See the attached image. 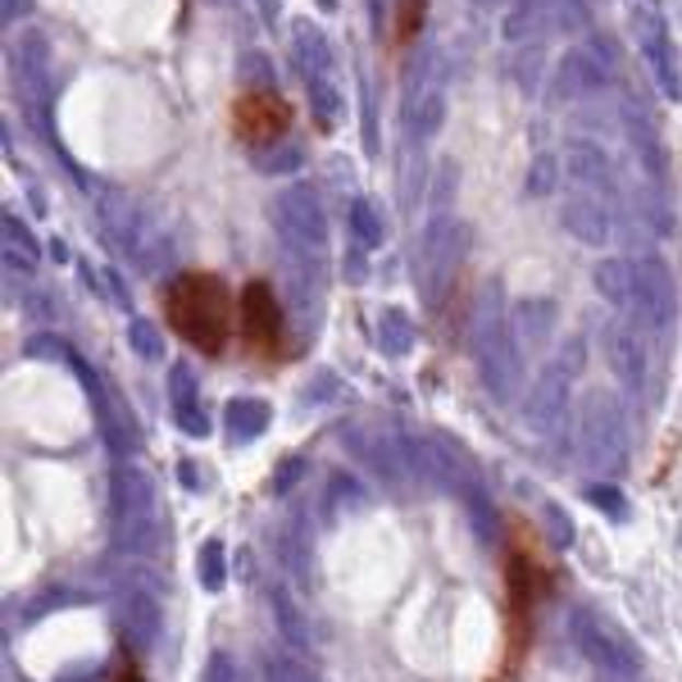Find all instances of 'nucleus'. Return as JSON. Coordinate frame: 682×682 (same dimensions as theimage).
Here are the masks:
<instances>
[{
	"instance_id": "f257e3e1",
	"label": "nucleus",
	"mask_w": 682,
	"mask_h": 682,
	"mask_svg": "<svg viewBox=\"0 0 682 682\" xmlns=\"http://www.w3.org/2000/svg\"><path fill=\"white\" fill-rule=\"evenodd\" d=\"M164 319L192 351L224 355L228 341H232L237 305H232V292L219 273L187 269V273H178L164 292Z\"/></svg>"
},
{
	"instance_id": "f03ea898",
	"label": "nucleus",
	"mask_w": 682,
	"mask_h": 682,
	"mask_svg": "<svg viewBox=\"0 0 682 682\" xmlns=\"http://www.w3.org/2000/svg\"><path fill=\"white\" fill-rule=\"evenodd\" d=\"M237 328L251 341V351L264 360H283L287 355V319L283 305H277L269 283H246L237 296Z\"/></svg>"
},
{
	"instance_id": "7ed1b4c3",
	"label": "nucleus",
	"mask_w": 682,
	"mask_h": 682,
	"mask_svg": "<svg viewBox=\"0 0 682 682\" xmlns=\"http://www.w3.org/2000/svg\"><path fill=\"white\" fill-rule=\"evenodd\" d=\"M573 633H578L582 656L592 660L596 669H605V673H624V678L641 673V650H637V641H633L624 628H618V624H610L605 614H596V610H578V614H573Z\"/></svg>"
},
{
	"instance_id": "20e7f679",
	"label": "nucleus",
	"mask_w": 682,
	"mask_h": 682,
	"mask_svg": "<svg viewBox=\"0 0 682 682\" xmlns=\"http://www.w3.org/2000/svg\"><path fill=\"white\" fill-rule=\"evenodd\" d=\"M292 118V101L277 91H241L232 101V133L246 146H273L277 137H287Z\"/></svg>"
},
{
	"instance_id": "39448f33",
	"label": "nucleus",
	"mask_w": 682,
	"mask_h": 682,
	"mask_svg": "<svg viewBox=\"0 0 682 682\" xmlns=\"http://www.w3.org/2000/svg\"><path fill=\"white\" fill-rule=\"evenodd\" d=\"M582 455L601 474L624 469V419H618L610 396H596L582 414Z\"/></svg>"
},
{
	"instance_id": "423d86ee",
	"label": "nucleus",
	"mask_w": 682,
	"mask_h": 682,
	"mask_svg": "<svg viewBox=\"0 0 682 682\" xmlns=\"http://www.w3.org/2000/svg\"><path fill=\"white\" fill-rule=\"evenodd\" d=\"M423 14H428V0H396V23H391V46L396 50L414 46L419 27H423Z\"/></svg>"
},
{
	"instance_id": "0eeeda50",
	"label": "nucleus",
	"mask_w": 682,
	"mask_h": 682,
	"mask_svg": "<svg viewBox=\"0 0 682 682\" xmlns=\"http://www.w3.org/2000/svg\"><path fill=\"white\" fill-rule=\"evenodd\" d=\"M237 432H255V428H264V410H251V406H237Z\"/></svg>"
},
{
	"instance_id": "6e6552de",
	"label": "nucleus",
	"mask_w": 682,
	"mask_h": 682,
	"mask_svg": "<svg viewBox=\"0 0 682 682\" xmlns=\"http://www.w3.org/2000/svg\"><path fill=\"white\" fill-rule=\"evenodd\" d=\"M205 582H209V587H219V546H209V550H205Z\"/></svg>"
},
{
	"instance_id": "1a4fd4ad",
	"label": "nucleus",
	"mask_w": 682,
	"mask_h": 682,
	"mask_svg": "<svg viewBox=\"0 0 682 682\" xmlns=\"http://www.w3.org/2000/svg\"><path fill=\"white\" fill-rule=\"evenodd\" d=\"M550 537H555V546H569V523H565V514H550Z\"/></svg>"
},
{
	"instance_id": "9d476101",
	"label": "nucleus",
	"mask_w": 682,
	"mask_h": 682,
	"mask_svg": "<svg viewBox=\"0 0 682 682\" xmlns=\"http://www.w3.org/2000/svg\"><path fill=\"white\" fill-rule=\"evenodd\" d=\"M209 682H241V678H237V669L228 660H219V664H214V673H209Z\"/></svg>"
},
{
	"instance_id": "9b49d317",
	"label": "nucleus",
	"mask_w": 682,
	"mask_h": 682,
	"mask_svg": "<svg viewBox=\"0 0 682 682\" xmlns=\"http://www.w3.org/2000/svg\"><path fill=\"white\" fill-rule=\"evenodd\" d=\"M596 496V501L605 505V510H614V514H624V505H618V496H610V491H592Z\"/></svg>"
}]
</instances>
